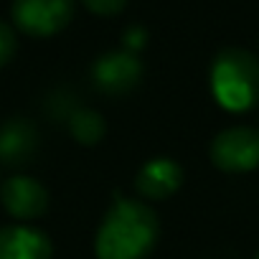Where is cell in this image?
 I'll list each match as a JSON object with an SVG mask.
<instances>
[{"label": "cell", "mask_w": 259, "mask_h": 259, "mask_svg": "<svg viewBox=\"0 0 259 259\" xmlns=\"http://www.w3.org/2000/svg\"><path fill=\"white\" fill-rule=\"evenodd\" d=\"M211 92L229 112H246L259 99V61L244 49H224L211 64Z\"/></svg>", "instance_id": "obj_2"}, {"label": "cell", "mask_w": 259, "mask_h": 259, "mask_svg": "<svg viewBox=\"0 0 259 259\" xmlns=\"http://www.w3.org/2000/svg\"><path fill=\"white\" fill-rule=\"evenodd\" d=\"M76 109H79V104H76L74 97L66 94V92H56V94L49 99V112H51V117H59V119H64V122H66Z\"/></svg>", "instance_id": "obj_11"}, {"label": "cell", "mask_w": 259, "mask_h": 259, "mask_svg": "<svg viewBox=\"0 0 259 259\" xmlns=\"http://www.w3.org/2000/svg\"><path fill=\"white\" fill-rule=\"evenodd\" d=\"M0 198H3L6 211L13 219H38L46 206H49V193L46 188L28 176H13L3 183V191H0Z\"/></svg>", "instance_id": "obj_7"}, {"label": "cell", "mask_w": 259, "mask_h": 259, "mask_svg": "<svg viewBox=\"0 0 259 259\" xmlns=\"http://www.w3.org/2000/svg\"><path fill=\"white\" fill-rule=\"evenodd\" d=\"M143 79V64L138 54L107 51L92 64V84L107 97L130 94Z\"/></svg>", "instance_id": "obj_4"}, {"label": "cell", "mask_w": 259, "mask_h": 259, "mask_svg": "<svg viewBox=\"0 0 259 259\" xmlns=\"http://www.w3.org/2000/svg\"><path fill=\"white\" fill-rule=\"evenodd\" d=\"M160 234L155 211L135 198L112 203L99 224L94 251L99 259H145Z\"/></svg>", "instance_id": "obj_1"}, {"label": "cell", "mask_w": 259, "mask_h": 259, "mask_svg": "<svg viewBox=\"0 0 259 259\" xmlns=\"http://www.w3.org/2000/svg\"><path fill=\"white\" fill-rule=\"evenodd\" d=\"M81 3L97 16H117L127 6V0H81Z\"/></svg>", "instance_id": "obj_13"}, {"label": "cell", "mask_w": 259, "mask_h": 259, "mask_svg": "<svg viewBox=\"0 0 259 259\" xmlns=\"http://www.w3.org/2000/svg\"><path fill=\"white\" fill-rule=\"evenodd\" d=\"M16 54V36L8 23L0 21V66H6Z\"/></svg>", "instance_id": "obj_12"}, {"label": "cell", "mask_w": 259, "mask_h": 259, "mask_svg": "<svg viewBox=\"0 0 259 259\" xmlns=\"http://www.w3.org/2000/svg\"><path fill=\"white\" fill-rule=\"evenodd\" d=\"M0 259H51V241L33 226L0 229Z\"/></svg>", "instance_id": "obj_9"}, {"label": "cell", "mask_w": 259, "mask_h": 259, "mask_svg": "<svg viewBox=\"0 0 259 259\" xmlns=\"http://www.w3.org/2000/svg\"><path fill=\"white\" fill-rule=\"evenodd\" d=\"M183 183V168L170 158H155L145 163L135 176V188L148 201H163L173 196Z\"/></svg>", "instance_id": "obj_8"}, {"label": "cell", "mask_w": 259, "mask_h": 259, "mask_svg": "<svg viewBox=\"0 0 259 259\" xmlns=\"http://www.w3.org/2000/svg\"><path fill=\"white\" fill-rule=\"evenodd\" d=\"M38 153V130L23 117L0 124V163L8 168L28 165Z\"/></svg>", "instance_id": "obj_6"}, {"label": "cell", "mask_w": 259, "mask_h": 259, "mask_svg": "<svg viewBox=\"0 0 259 259\" xmlns=\"http://www.w3.org/2000/svg\"><path fill=\"white\" fill-rule=\"evenodd\" d=\"M211 163L226 173H249L259 168V130L229 127L211 143Z\"/></svg>", "instance_id": "obj_3"}, {"label": "cell", "mask_w": 259, "mask_h": 259, "mask_svg": "<svg viewBox=\"0 0 259 259\" xmlns=\"http://www.w3.org/2000/svg\"><path fill=\"white\" fill-rule=\"evenodd\" d=\"M256 259H259V254H256Z\"/></svg>", "instance_id": "obj_15"}, {"label": "cell", "mask_w": 259, "mask_h": 259, "mask_svg": "<svg viewBox=\"0 0 259 259\" xmlns=\"http://www.w3.org/2000/svg\"><path fill=\"white\" fill-rule=\"evenodd\" d=\"M66 127L71 138L79 143V145H97L102 143L104 133H107V124H104V117L89 107H79L69 119H66Z\"/></svg>", "instance_id": "obj_10"}, {"label": "cell", "mask_w": 259, "mask_h": 259, "mask_svg": "<svg viewBox=\"0 0 259 259\" xmlns=\"http://www.w3.org/2000/svg\"><path fill=\"white\" fill-rule=\"evenodd\" d=\"M74 16V0H13V21L28 36H54Z\"/></svg>", "instance_id": "obj_5"}, {"label": "cell", "mask_w": 259, "mask_h": 259, "mask_svg": "<svg viewBox=\"0 0 259 259\" xmlns=\"http://www.w3.org/2000/svg\"><path fill=\"white\" fill-rule=\"evenodd\" d=\"M145 41H148V36H145V28H140V26H130L127 28V33H124V51H130V54H138L143 46H145Z\"/></svg>", "instance_id": "obj_14"}]
</instances>
